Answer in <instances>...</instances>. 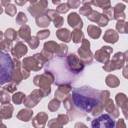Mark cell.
I'll list each match as a JSON object with an SVG mask.
<instances>
[{
  "label": "cell",
  "mask_w": 128,
  "mask_h": 128,
  "mask_svg": "<svg viewBox=\"0 0 128 128\" xmlns=\"http://www.w3.org/2000/svg\"><path fill=\"white\" fill-rule=\"evenodd\" d=\"M110 91L98 90L87 85L75 88L72 90V99L74 107L84 113H90L98 106L104 108Z\"/></svg>",
  "instance_id": "6da1fadb"
},
{
  "label": "cell",
  "mask_w": 128,
  "mask_h": 128,
  "mask_svg": "<svg viewBox=\"0 0 128 128\" xmlns=\"http://www.w3.org/2000/svg\"><path fill=\"white\" fill-rule=\"evenodd\" d=\"M44 71L48 72L54 77V85L62 84H71L74 83L80 76L75 74L70 68L66 57L56 56L46 63Z\"/></svg>",
  "instance_id": "7a4b0ae2"
},
{
  "label": "cell",
  "mask_w": 128,
  "mask_h": 128,
  "mask_svg": "<svg viewBox=\"0 0 128 128\" xmlns=\"http://www.w3.org/2000/svg\"><path fill=\"white\" fill-rule=\"evenodd\" d=\"M0 84L2 86L12 82L14 70V64L13 59L6 52H0Z\"/></svg>",
  "instance_id": "3957f363"
},
{
  "label": "cell",
  "mask_w": 128,
  "mask_h": 128,
  "mask_svg": "<svg viewBox=\"0 0 128 128\" xmlns=\"http://www.w3.org/2000/svg\"><path fill=\"white\" fill-rule=\"evenodd\" d=\"M55 78L51 73L44 72V73L36 76L33 79V83L34 86H38L42 91L44 96H48L51 92L50 84L54 82Z\"/></svg>",
  "instance_id": "277c9868"
},
{
  "label": "cell",
  "mask_w": 128,
  "mask_h": 128,
  "mask_svg": "<svg viewBox=\"0 0 128 128\" xmlns=\"http://www.w3.org/2000/svg\"><path fill=\"white\" fill-rule=\"evenodd\" d=\"M46 63L40 53H38L24 58L22 60V66L30 71L38 72L41 70Z\"/></svg>",
  "instance_id": "5b68a950"
},
{
  "label": "cell",
  "mask_w": 128,
  "mask_h": 128,
  "mask_svg": "<svg viewBox=\"0 0 128 128\" xmlns=\"http://www.w3.org/2000/svg\"><path fill=\"white\" fill-rule=\"evenodd\" d=\"M122 52H118L116 53L112 60L106 62L102 68L106 72H110L122 68L124 65L125 61L126 60V54Z\"/></svg>",
  "instance_id": "8992f818"
},
{
  "label": "cell",
  "mask_w": 128,
  "mask_h": 128,
  "mask_svg": "<svg viewBox=\"0 0 128 128\" xmlns=\"http://www.w3.org/2000/svg\"><path fill=\"white\" fill-rule=\"evenodd\" d=\"M116 124V121L108 114H104L98 116L91 122L93 128H113Z\"/></svg>",
  "instance_id": "52a82bcc"
},
{
  "label": "cell",
  "mask_w": 128,
  "mask_h": 128,
  "mask_svg": "<svg viewBox=\"0 0 128 128\" xmlns=\"http://www.w3.org/2000/svg\"><path fill=\"white\" fill-rule=\"evenodd\" d=\"M90 42L86 38L82 41L80 47L78 50V54L80 59L85 64H91L94 60V55L90 48Z\"/></svg>",
  "instance_id": "ba28073f"
},
{
  "label": "cell",
  "mask_w": 128,
  "mask_h": 128,
  "mask_svg": "<svg viewBox=\"0 0 128 128\" xmlns=\"http://www.w3.org/2000/svg\"><path fill=\"white\" fill-rule=\"evenodd\" d=\"M30 5L27 8L28 11L34 17L36 18L40 16L46 14L48 10V2L46 0L30 1Z\"/></svg>",
  "instance_id": "9c48e42d"
},
{
  "label": "cell",
  "mask_w": 128,
  "mask_h": 128,
  "mask_svg": "<svg viewBox=\"0 0 128 128\" xmlns=\"http://www.w3.org/2000/svg\"><path fill=\"white\" fill-rule=\"evenodd\" d=\"M66 62L75 74L81 76L85 67V64L76 54H70L66 57Z\"/></svg>",
  "instance_id": "30bf717a"
},
{
  "label": "cell",
  "mask_w": 128,
  "mask_h": 128,
  "mask_svg": "<svg viewBox=\"0 0 128 128\" xmlns=\"http://www.w3.org/2000/svg\"><path fill=\"white\" fill-rule=\"evenodd\" d=\"M43 97V93L40 88L34 90L25 98L23 102L24 105L28 108H34L39 103Z\"/></svg>",
  "instance_id": "8fae6325"
},
{
  "label": "cell",
  "mask_w": 128,
  "mask_h": 128,
  "mask_svg": "<svg viewBox=\"0 0 128 128\" xmlns=\"http://www.w3.org/2000/svg\"><path fill=\"white\" fill-rule=\"evenodd\" d=\"M112 52L113 48L112 47L104 46L95 52L94 56L98 62L105 64L109 60Z\"/></svg>",
  "instance_id": "7c38bea8"
},
{
  "label": "cell",
  "mask_w": 128,
  "mask_h": 128,
  "mask_svg": "<svg viewBox=\"0 0 128 128\" xmlns=\"http://www.w3.org/2000/svg\"><path fill=\"white\" fill-rule=\"evenodd\" d=\"M68 23L74 30H81L83 26L82 20L79 14L76 12L70 13L68 16Z\"/></svg>",
  "instance_id": "4fadbf2b"
},
{
  "label": "cell",
  "mask_w": 128,
  "mask_h": 128,
  "mask_svg": "<svg viewBox=\"0 0 128 128\" xmlns=\"http://www.w3.org/2000/svg\"><path fill=\"white\" fill-rule=\"evenodd\" d=\"M72 90V87L70 84H62L59 85L58 89L55 91L54 98L60 101H63Z\"/></svg>",
  "instance_id": "5bb4252c"
},
{
  "label": "cell",
  "mask_w": 128,
  "mask_h": 128,
  "mask_svg": "<svg viewBox=\"0 0 128 128\" xmlns=\"http://www.w3.org/2000/svg\"><path fill=\"white\" fill-rule=\"evenodd\" d=\"M13 60L14 64V70L12 82H14L16 84H19L24 79L22 71L21 62L19 59L15 58H14Z\"/></svg>",
  "instance_id": "9a60e30c"
},
{
  "label": "cell",
  "mask_w": 128,
  "mask_h": 128,
  "mask_svg": "<svg viewBox=\"0 0 128 128\" xmlns=\"http://www.w3.org/2000/svg\"><path fill=\"white\" fill-rule=\"evenodd\" d=\"M30 28L29 26L24 24L21 26L17 32L16 40L18 42H26L30 38Z\"/></svg>",
  "instance_id": "2e32d148"
},
{
  "label": "cell",
  "mask_w": 128,
  "mask_h": 128,
  "mask_svg": "<svg viewBox=\"0 0 128 128\" xmlns=\"http://www.w3.org/2000/svg\"><path fill=\"white\" fill-rule=\"evenodd\" d=\"M28 51L27 46L22 42H18L11 50V54L14 58H20L25 56Z\"/></svg>",
  "instance_id": "e0dca14e"
},
{
  "label": "cell",
  "mask_w": 128,
  "mask_h": 128,
  "mask_svg": "<svg viewBox=\"0 0 128 128\" xmlns=\"http://www.w3.org/2000/svg\"><path fill=\"white\" fill-rule=\"evenodd\" d=\"M116 102L118 106L120 107L123 114L127 120L128 116V98L126 94L122 93H118L116 96Z\"/></svg>",
  "instance_id": "ac0fdd59"
},
{
  "label": "cell",
  "mask_w": 128,
  "mask_h": 128,
  "mask_svg": "<svg viewBox=\"0 0 128 128\" xmlns=\"http://www.w3.org/2000/svg\"><path fill=\"white\" fill-rule=\"evenodd\" d=\"M48 116L44 112H38L32 120V124L34 128H44L48 120Z\"/></svg>",
  "instance_id": "d6986e66"
},
{
  "label": "cell",
  "mask_w": 128,
  "mask_h": 128,
  "mask_svg": "<svg viewBox=\"0 0 128 128\" xmlns=\"http://www.w3.org/2000/svg\"><path fill=\"white\" fill-rule=\"evenodd\" d=\"M14 106L10 103L2 104L0 106V118L7 120L11 118L14 111Z\"/></svg>",
  "instance_id": "ffe728a7"
},
{
  "label": "cell",
  "mask_w": 128,
  "mask_h": 128,
  "mask_svg": "<svg viewBox=\"0 0 128 128\" xmlns=\"http://www.w3.org/2000/svg\"><path fill=\"white\" fill-rule=\"evenodd\" d=\"M104 108L114 118H116L118 117L120 114L119 110L114 105L112 100L111 98H108L106 100L104 104Z\"/></svg>",
  "instance_id": "44dd1931"
},
{
  "label": "cell",
  "mask_w": 128,
  "mask_h": 128,
  "mask_svg": "<svg viewBox=\"0 0 128 128\" xmlns=\"http://www.w3.org/2000/svg\"><path fill=\"white\" fill-rule=\"evenodd\" d=\"M126 8V6L122 3H118L114 8V19L118 20H124L126 14L124 10Z\"/></svg>",
  "instance_id": "7402d4cb"
},
{
  "label": "cell",
  "mask_w": 128,
  "mask_h": 128,
  "mask_svg": "<svg viewBox=\"0 0 128 128\" xmlns=\"http://www.w3.org/2000/svg\"><path fill=\"white\" fill-rule=\"evenodd\" d=\"M104 40L108 42L114 44L117 42L119 39V35L118 33L113 29L107 30L102 36Z\"/></svg>",
  "instance_id": "603a6c76"
},
{
  "label": "cell",
  "mask_w": 128,
  "mask_h": 128,
  "mask_svg": "<svg viewBox=\"0 0 128 128\" xmlns=\"http://www.w3.org/2000/svg\"><path fill=\"white\" fill-rule=\"evenodd\" d=\"M56 36L60 40L65 42H70L72 40V32L66 28L58 30L56 31Z\"/></svg>",
  "instance_id": "cb8c5ba5"
},
{
  "label": "cell",
  "mask_w": 128,
  "mask_h": 128,
  "mask_svg": "<svg viewBox=\"0 0 128 128\" xmlns=\"http://www.w3.org/2000/svg\"><path fill=\"white\" fill-rule=\"evenodd\" d=\"M33 111L30 108H23L20 110L16 115V118L23 122H28L32 118Z\"/></svg>",
  "instance_id": "d4e9b609"
},
{
  "label": "cell",
  "mask_w": 128,
  "mask_h": 128,
  "mask_svg": "<svg viewBox=\"0 0 128 128\" xmlns=\"http://www.w3.org/2000/svg\"><path fill=\"white\" fill-rule=\"evenodd\" d=\"M87 32L90 37L93 39H97L102 34V30L98 26L90 24L88 26Z\"/></svg>",
  "instance_id": "484cf974"
},
{
  "label": "cell",
  "mask_w": 128,
  "mask_h": 128,
  "mask_svg": "<svg viewBox=\"0 0 128 128\" xmlns=\"http://www.w3.org/2000/svg\"><path fill=\"white\" fill-rule=\"evenodd\" d=\"M58 48L59 44L52 40L46 42L43 46V49L44 50L52 54H56Z\"/></svg>",
  "instance_id": "4316f807"
},
{
  "label": "cell",
  "mask_w": 128,
  "mask_h": 128,
  "mask_svg": "<svg viewBox=\"0 0 128 128\" xmlns=\"http://www.w3.org/2000/svg\"><path fill=\"white\" fill-rule=\"evenodd\" d=\"M35 22L38 26L42 28H46L50 24V20L46 14L40 16L35 19Z\"/></svg>",
  "instance_id": "83f0119b"
},
{
  "label": "cell",
  "mask_w": 128,
  "mask_h": 128,
  "mask_svg": "<svg viewBox=\"0 0 128 128\" xmlns=\"http://www.w3.org/2000/svg\"><path fill=\"white\" fill-rule=\"evenodd\" d=\"M106 85L112 88L117 87L120 84V81L118 77L114 74H109L106 78Z\"/></svg>",
  "instance_id": "f1b7e54d"
},
{
  "label": "cell",
  "mask_w": 128,
  "mask_h": 128,
  "mask_svg": "<svg viewBox=\"0 0 128 128\" xmlns=\"http://www.w3.org/2000/svg\"><path fill=\"white\" fill-rule=\"evenodd\" d=\"M72 38L74 43H80L84 38V34L80 30H74L72 32Z\"/></svg>",
  "instance_id": "f546056e"
},
{
  "label": "cell",
  "mask_w": 128,
  "mask_h": 128,
  "mask_svg": "<svg viewBox=\"0 0 128 128\" xmlns=\"http://www.w3.org/2000/svg\"><path fill=\"white\" fill-rule=\"evenodd\" d=\"M12 42L10 40L6 38L0 40V48L1 51H4V52L11 51L12 48Z\"/></svg>",
  "instance_id": "4dcf8cb0"
},
{
  "label": "cell",
  "mask_w": 128,
  "mask_h": 128,
  "mask_svg": "<svg viewBox=\"0 0 128 128\" xmlns=\"http://www.w3.org/2000/svg\"><path fill=\"white\" fill-rule=\"evenodd\" d=\"M26 98V96L24 93L21 92H18L12 95V101L16 104H20L22 102H24Z\"/></svg>",
  "instance_id": "1f68e13d"
},
{
  "label": "cell",
  "mask_w": 128,
  "mask_h": 128,
  "mask_svg": "<svg viewBox=\"0 0 128 128\" xmlns=\"http://www.w3.org/2000/svg\"><path fill=\"white\" fill-rule=\"evenodd\" d=\"M116 28L120 34H127L128 22L124 20H118L116 24Z\"/></svg>",
  "instance_id": "d6a6232c"
},
{
  "label": "cell",
  "mask_w": 128,
  "mask_h": 128,
  "mask_svg": "<svg viewBox=\"0 0 128 128\" xmlns=\"http://www.w3.org/2000/svg\"><path fill=\"white\" fill-rule=\"evenodd\" d=\"M4 36V38L13 42L16 40L17 32L12 28H8L6 30Z\"/></svg>",
  "instance_id": "836d02e7"
},
{
  "label": "cell",
  "mask_w": 128,
  "mask_h": 128,
  "mask_svg": "<svg viewBox=\"0 0 128 128\" xmlns=\"http://www.w3.org/2000/svg\"><path fill=\"white\" fill-rule=\"evenodd\" d=\"M62 102L64 104V106L67 112L72 111L75 108L74 106L70 94H68Z\"/></svg>",
  "instance_id": "e575fe53"
},
{
  "label": "cell",
  "mask_w": 128,
  "mask_h": 128,
  "mask_svg": "<svg viewBox=\"0 0 128 128\" xmlns=\"http://www.w3.org/2000/svg\"><path fill=\"white\" fill-rule=\"evenodd\" d=\"M60 106V101L56 98L52 100L48 103V109L52 112H54L58 110Z\"/></svg>",
  "instance_id": "d590c367"
},
{
  "label": "cell",
  "mask_w": 128,
  "mask_h": 128,
  "mask_svg": "<svg viewBox=\"0 0 128 128\" xmlns=\"http://www.w3.org/2000/svg\"><path fill=\"white\" fill-rule=\"evenodd\" d=\"M92 4L100 7L103 10L111 6V2L110 0H92Z\"/></svg>",
  "instance_id": "8d00e7d4"
},
{
  "label": "cell",
  "mask_w": 128,
  "mask_h": 128,
  "mask_svg": "<svg viewBox=\"0 0 128 128\" xmlns=\"http://www.w3.org/2000/svg\"><path fill=\"white\" fill-rule=\"evenodd\" d=\"M68 46L66 44H59V48L57 53L56 56L60 57H65L66 56L68 52Z\"/></svg>",
  "instance_id": "74e56055"
},
{
  "label": "cell",
  "mask_w": 128,
  "mask_h": 128,
  "mask_svg": "<svg viewBox=\"0 0 128 128\" xmlns=\"http://www.w3.org/2000/svg\"><path fill=\"white\" fill-rule=\"evenodd\" d=\"M28 20L26 14L22 12H19L16 18V22L18 25H24Z\"/></svg>",
  "instance_id": "f35d334b"
},
{
  "label": "cell",
  "mask_w": 128,
  "mask_h": 128,
  "mask_svg": "<svg viewBox=\"0 0 128 128\" xmlns=\"http://www.w3.org/2000/svg\"><path fill=\"white\" fill-rule=\"evenodd\" d=\"M28 44L30 48L32 50H34L40 44L39 38L36 36H32L31 38L26 42Z\"/></svg>",
  "instance_id": "ab89813d"
},
{
  "label": "cell",
  "mask_w": 128,
  "mask_h": 128,
  "mask_svg": "<svg viewBox=\"0 0 128 128\" xmlns=\"http://www.w3.org/2000/svg\"><path fill=\"white\" fill-rule=\"evenodd\" d=\"M57 123L62 127H63V125L66 124L69 122V118L68 115L60 114L56 118Z\"/></svg>",
  "instance_id": "60d3db41"
},
{
  "label": "cell",
  "mask_w": 128,
  "mask_h": 128,
  "mask_svg": "<svg viewBox=\"0 0 128 128\" xmlns=\"http://www.w3.org/2000/svg\"><path fill=\"white\" fill-rule=\"evenodd\" d=\"M0 103L1 104H5L10 103V96L6 92V91L1 89L0 90Z\"/></svg>",
  "instance_id": "b9f144b4"
},
{
  "label": "cell",
  "mask_w": 128,
  "mask_h": 128,
  "mask_svg": "<svg viewBox=\"0 0 128 128\" xmlns=\"http://www.w3.org/2000/svg\"><path fill=\"white\" fill-rule=\"evenodd\" d=\"M16 8L14 4H10L4 9L5 13L10 16H14L16 13Z\"/></svg>",
  "instance_id": "7bdbcfd3"
},
{
  "label": "cell",
  "mask_w": 128,
  "mask_h": 128,
  "mask_svg": "<svg viewBox=\"0 0 128 128\" xmlns=\"http://www.w3.org/2000/svg\"><path fill=\"white\" fill-rule=\"evenodd\" d=\"M92 8L89 6H83L79 9V12L85 16H89L92 12Z\"/></svg>",
  "instance_id": "ee69618b"
},
{
  "label": "cell",
  "mask_w": 128,
  "mask_h": 128,
  "mask_svg": "<svg viewBox=\"0 0 128 128\" xmlns=\"http://www.w3.org/2000/svg\"><path fill=\"white\" fill-rule=\"evenodd\" d=\"M16 85L17 84L14 82H12L2 87V89L6 91V92H8L10 93H13L14 92L17 90V88L16 86Z\"/></svg>",
  "instance_id": "f6af8a7d"
},
{
  "label": "cell",
  "mask_w": 128,
  "mask_h": 128,
  "mask_svg": "<svg viewBox=\"0 0 128 128\" xmlns=\"http://www.w3.org/2000/svg\"><path fill=\"white\" fill-rule=\"evenodd\" d=\"M100 16L101 13H100L96 10H93L92 14L89 16H87V18L90 21L97 23L99 20Z\"/></svg>",
  "instance_id": "bcb514c9"
},
{
  "label": "cell",
  "mask_w": 128,
  "mask_h": 128,
  "mask_svg": "<svg viewBox=\"0 0 128 128\" xmlns=\"http://www.w3.org/2000/svg\"><path fill=\"white\" fill-rule=\"evenodd\" d=\"M70 8L67 3H62L57 6L56 11L58 14H64L66 13L70 10Z\"/></svg>",
  "instance_id": "7dc6e473"
},
{
  "label": "cell",
  "mask_w": 128,
  "mask_h": 128,
  "mask_svg": "<svg viewBox=\"0 0 128 128\" xmlns=\"http://www.w3.org/2000/svg\"><path fill=\"white\" fill-rule=\"evenodd\" d=\"M102 14L108 18L109 20H114V7L110 6L108 8L103 10Z\"/></svg>",
  "instance_id": "c3c4849f"
},
{
  "label": "cell",
  "mask_w": 128,
  "mask_h": 128,
  "mask_svg": "<svg viewBox=\"0 0 128 128\" xmlns=\"http://www.w3.org/2000/svg\"><path fill=\"white\" fill-rule=\"evenodd\" d=\"M50 35V31L48 30H43L38 31L36 34L37 37L40 40H42L48 38Z\"/></svg>",
  "instance_id": "681fc988"
},
{
  "label": "cell",
  "mask_w": 128,
  "mask_h": 128,
  "mask_svg": "<svg viewBox=\"0 0 128 128\" xmlns=\"http://www.w3.org/2000/svg\"><path fill=\"white\" fill-rule=\"evenodd\" d=\"M46 16L49 18L50 21H53L56 18L59 16V14L54 10L48 9L46 10Z\"/></svg>",
  "instance_id": "f907efd6"
},
{
  "label": "cell",
  "mask_w": 128,
  "mask_h": 128,
  "mask_svg": "<svg viewBox=\"0 0 128 128\" xmlns=\"http://www.w3.org/2000/svg\"><path fill=\"white\" fill-rule=\"evenodd\" d=\"M109 20L108 18L102 13H101V16L100 17V18L98 22H97L98 24L101 26V27H104L107 26L108 24Z\"/></svg>",
  "instance_id": "816d5d0a"
},
{
  "label": "cell",
  "mask_w": 128,
  "mask_h": 128,
  "mask_svg": "<svg viewBox=\"0 0 128 128\" xmlns=\"http://www.w3.org/2000/svg\"><path fill=\"white\" fill-rule=\"evenodd\" d=\"M54 26L56 28H60L64 24V18L63 17L60 16H57L53 20Z\"/></svg>",
  "instance_id": "f5cc1de1"
},
{
  "label": "cell",
  "mask_w": 128,
  "mask_h": 128,
  "mask_svg": "<svg viewBox=\"0 0 128 128\" xmlns=\"http://www.w3.org/2000/svg\"><path fill=\"white\" fill-rule=\"evenodd\" d=\"M81 2L80 0H68L67 4L70 8H77L80 5Z\"/></svg>",
  "instance_id": "db71d44e"
},
{
  "label": "cell",
  "mask_w": 128,
  "mask_h": 128,
  "mask_svg": "<svg viewBox=\"0 0 128 128\" xmlns=\"http://www.w3.org/2000/svg\"><path fill=\"white\" fill-rule=\"evenodd\" d=\"M48 126L49 128H52V127H54V128H58V127H60L62 128L56 122V118H52L48 122Z\"/></svg>",
  "instance_id": "11a10c76"
},
{
  "label": "cell",
  "mask_w": 128,
  "mask_h": 128,
  "mask_svg": "<svg viewBox=\"0 0 128 128\" xmlns=\"http://www.w3.org/2000/svg\"><path fill=\"white\" fill-rule=\"evenodd\" d=\"M27 2L26 0H14V2L16 4H17L18 6H22L26 4V3Z\"/></svg>",
  "instance_id": "9f6ffc18"
},
{
  "label": "cell",
  "mask_w": 128,
  "mask_h": 128,
  "mask_svg": "<svg viewBox=\"0 0 128 128\" xmlns=\"http://www.w3.org/2000/svg\"><path fill=\"white\" fill-rule=\"evenodd\" d=\"M82 2L84 6H90L92 4V0H83V1H82Z\"/></svg>",
  "instance_id": "6f0895ef"
},
{
  "label": "cell",
  "mask_w": 128,
  "mask_h": 128,
  "mask_svg": "<svg viewBox=\"0 0 128 128\" xmlns=\"http://www.w3.org/2000/svg\"><path fill=\"white\" fill-rule=\"evenodd\" d=\"M10 0H1L0 2L2 6H7L10 3Z\"/></svg>",
  "instance_id": "680465c9"
},
{
  "label": "cell",
  "mask_w": 128,
  "mask_h": 128,
  "mask_svg": "<svg viewBox=\"0 0 128 128\" xmlns=\"http://www.w3.org/2000/svg\"><path fill=\"white\" fill-rule=\"evenodd\" d=\"M61 1L60 0H58V1H54V0H52V2L54 4H60V3Z\"/></svg>",
  "instance_id": "91938a15"
}]
</instances>
